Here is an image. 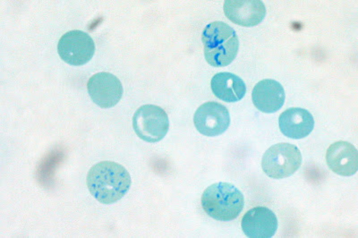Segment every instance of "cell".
<instances>
[{
	"label": "cell",
	"instance_id": "obj_1",
	"mask_svg": "<svg viewBox=\"0 0 358 238\" xmlns=\"http://www.w3.org/2000/svg\"><path fill=\"white\" fill-rule=\"evenodd\" d=\"M91 195L103 204H115L127 194L132 184L129 172L117 162L105 160L92 166L86 178Z\"/></svg>",
	"mask_w": 358,
	"mask_h": 238
},
{
	"label": "cell",
	"instance_id": "obj_6",
	"mask_svg": "<svg viewBox=\"0 0 358 238\" xmlns=\"http://www.w3.org/2000/svg\"><path fill=\"white\" fill-rule=\"evenodd\" d=\"M95 43L85 31L73 30L63 35L57 44V52L69 65L84 66L95 54Z\"/></svg>",
	"mask_w": 358,
	"mask_h": 238
},
{
	"label": "cell",
	"instance_id": "obj_3",
	"mask_svg": "<svg viewBox=\"0 0 358 238\" xmlns=\"http://www.w3.org/2000/svg\"><path fill=\"white\" fill-rule=\"evenodd\" d=\"M201 206L208 216L218 221H232L241 215L245 205L242 192L229 183L210 186L201 195Z\"/></svg>",
	"mask_w": 358,
	"mask_h": 238
},
{
	"label": "cell",
	"instance_id": "obj_4",
	"mask_svg": "<svg viewBox=\"0 0 358 238\" xmlns=\"http://www.w3.org/2000/svg\"><path fill=\"white\" fill-rule=\"evenodd\" d=\"M303 158L299 148L291 144H277L268 148L262 160V168L268 178L282 179L295 174Z\"/></svg>",
	"mask_w": 358,
	"mask_h": 238
},
{
	"label": "cell",
	"instance_id": "obj_13",
	"mask_svg": "<svg viewBox=\"0 0 358 238\" xmlns=\"http://www.w3.org/2000/svg\"><path fill=\"white\" fill-rule=\"evenodd\" d=\"M279 127L284 136L291 139H302L312 133L315 118L305 108H291L280 115Z\"/></svg>",
	"mask_w": 358,
	"mask_h": 238
},
{
	"label": "cell",
	"instance_id": "obj_7",
	"mask_svg": "<svg viewBox=\"0 0 358 238\" xmlns=\"http://www.w3.org/2000/svg\"><path fill=\"white\" fill-rule=\"evenodd\" d=\"M194 124L203 136H219L225 133L230 125L229 109L215 102H208L197 108Z\"/></svg>",
	"mask_w": 358,
	"mask_h": 238
},
{
	"label": "cell",
	"instance_id": "obj_9",
	"mask_svg": "<svg viewBox=\"0 0 358 238\" xmlns=\"http://www.w3.org/2000/svg\"><path fill=\"white\" fill-rule=\"evenodd\" d=\"M223 9L230 21L244 27H255L266 17V8L261 0H226Z\"/></svg>",
	"mask_w": 358,
	"mask_h": 238
},
{
	"label": "cell",
	"instance_id": "obj_2",
	"mask_svg": "<svg viewBox=\"0 0 358 238\" xmlns=\"http://www.w3.org/2000/svg\"><path fill=\"white\" fill-rule=\"evenodd\" d=\"M204 57L209 65L224 67L230 65L238 56L239 40L236 31L226 22H210L201 34Z\"/></svg>",
	"mask_w": 358,
	"mask_h": 238
},
{
	"label": "cell",
	"instance_id": "obj_8",
	"mask_svg": "<svg viewBox=\"0 0 358 238\" xmlns=\"http://www.w3.org/2000/svg\"><path fill=\"white\" fill-rule=\"evenodd\" d=\"M87 91L96 105L101 108H110L122 98L123 85L117 76L110 73L101 72L89 79Z\"/></svg>",
	"mask_w": 358,
	"mask_h": 238
},
{
	"label": "cell",
	"instance_id": "obj_11",
	"mask_svg": "<svg viewBox=\"0 0 358 238\" xmlns=\"http://www.w3.org/2000/svg\"><path fill=\"white\" fill-rule=\"evenodd\" d=\"M326 162L332 172L342 176H351L357 172L358 152L348 141L332 144L326 153Z\"/></svg>",
	"mask_w": 358,
	"mask_h": 238
},
{
	"label": "cell",
	"instance_id": "obj_10",
	"mask_svg": "<svg viewBox=\"0 0 358 238\" xmlns=\"http://www.w3.org/2000/svg\"><path fill=\"white\" fill-rule=\"evenodd\" d=\"M241 227L243 232L249 238H271L276 234L279 222L273 211L258 206L246 212Z\"/></svg>",
	"mask_w": 358,
	"mask_h": 238
},
{
	"label": "cell",
	"instance_id": "obj_12",
	"mask_svg": "<svg viewBox=\"0 0 358 238\" xmlns=\"http://www.w3.org/2000/svg\"><path fill=\"white\" fill-rule=\"evenodd\" d=\"M252 99L258 111L267 114L275 113L283 107L286 93L279 82L264 79L255 86Z\"/></svg>",
	"mask_w": 358,
	"mask_h": 238
},
{
	"label": "cell",
	"instance_id": "obj_5",
	"mask_svg": "<svg viewBox=\"0 0 358 238\" xmlns=\"http://www.w3.org/2000/svg\"><path fill=\"white\" fill-rule=\"evenodd\" d=\"M133 128L140 139L147 143H158L168 134V114L159 106L143 105L134 114Z\"/></svg>",
	"mask_w": 358,
	"mask_h": 238
},
{
	"label": "cell",
	"instance_id": "obj_14",
	"mask_svg": "<svg viewBox=\"0 0 358 238\" xmlns=\"http://www.w3.org/2000/svg\"><path fill=\"white\" fill-rule=\"evenodd\" d=\"M210 88L217 98L225 102H238L245 97L246 85L241 77L229 72L216 74Z\"/></svg>",
	"mask_w": 358,
	"mask_h": 238
}]
</instances>
